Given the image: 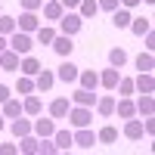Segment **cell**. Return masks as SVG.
<instances>
[{
  "mask_svg": "<svg viewBox=\"0 0 155 155\" xmlns=\"http://www.w3.org/2000/svg\"><path fill=\"white\" fill-rule=\"evenodd\" d=\"M96 6H99V9H106V12H112V9H118L121 3H118V0H96Z\"/></svg>",
  "mask_w": 155,
  "mask_h": 155,
  "instance_id": "37",
  "label": "cell"
},
{
  "mask_svg": "<svg viewBox=\"0 0 155 155\" xmlns=\"http://www.w3.org/2000/svg\"><path fill=\"white\" fill-rule=\"evenodd\" d=\"M19 53H12V50L6 47L3 53H0V71H19Z\"/></svg>",
  "mask_w": 155,
  "mask_h": 155,
  "instance_id": "18",
  "label": "cell"
},
{
  "mask_svg": "<svg viewBox=\"0 0 155 155\" xmlns=\"http://www.w3.org/2000/svg\"><path fill=\"white\" fill-rule=\"evenodd\" d=\"M137 68H140V71H152V68H155V59H152V53H149V50L137 56Z\"/></svg>",
  "mask_w": 155,
  "mask_h": 155,
  "instance_id": "34",
  "label": "cell"
},
{
  "mask_svg": "<svg viewBox=\"0 0 155 155\" xmlns=\"http://www.w3.org/2000/svg\"><path fill=\"white\" fill-rule=\"evenodd\" d=\"M41 68H44V65H41V62H37V59H34L31 53L19 59V71H22V74H28V78H34V74L41 71Z\"/></svg>",
  "mask_w": 155,
  "mask_h": 155,
  "instance_id": "21",
  "label": "cell"
},
{
  "mask_svg": "<svg viewBox=\"0 0 155 155\" xmlns=\"http://www.w3.org/2000/svg\"><path fill=\"white\" fill-rule=\"evenodd\" d=\"M50 47H53V50H56V56H62V59L71 56V50H74L71 37H68V34H59V31H56V37H53V44H50Z\"/></svg>",
  "mask_w": 155,
  "mask_h": 155,
  "instance_id": "11",
  "label": "cell"
},
{
  "mask_svg": "<svg viewBox=\"0 0 155 155\" xmlns=\"http://www.w3.org/2000/svg\"><path fill=\"white\" fill-rule=\"evenodd\" d=\"M59 3L65 6V9H78V3H81V0H59Z\"/></svg>",
  "mask_w": 155,
  "mask_h": 155,
  "instance_id": "43",
  "label": "cell"
},
{
  "mask_svg": "<svg viewBox=\"0 0 155 155\" xmlns=\"http://www.w3.org/2000/svg\"><path fill=\"white\" fill-rule=\"evenodd\" d=\"M118 3H121V6H127V9H134V6L143 3V0H118Z\"/></svg>",
  "mask_w": 155,
  "mask_h": 155,
  "instance_id": "42",
  "label": "cell"
},
{
  "mask_svg": "<svg viewBox=\"0 0 155 155\" xmlns=\"http://www.w3.org/2000/svg\"><path fill=\"white\" fill-rule=\"evenodd\" d=\"M56 130V118H41V115H34V121H31V134L34 137H53Z\"/></svg>",
  "mask_w": 155,
  "mask_h": 155,
  "instance_id": "8",
  "label": "cell"
},
{
  "mask_svg": "<svg viewBox=\"0 0 155 155\" xmlns=\"http://www.w3.org/2000/svg\"><path fill=\"white\" fill-rule=\"evenodd\" d=\"M0 152H3V155H12V152H19V146H16V143H0Z\"/></svg>",
  "mask_w": 155,
  "mask_h": 155,
  "instance_id": "40",
  "label": "cell"
},
{
  "mask_svg": "<svg viewBox=\"0 0 155 155\" xmlns=\"http://www.w3.org/2000/svg\"><path fill=\"white\" fill-rule=\"evenodd\" d=\"M53 143H56V152H68L74 143H71V130H53Z\"/></svg>",
  "mask_w": 155,
  "mask_h": 155,
  "instance_id": "26",
  "label": "cell"
},
{
  "mask_svg": "<svg viewBox=\"0 0 155 155\" xmlns=\"http://www.w3.org/2000/svg\"><path fill=\"white\" fill-rule=\"evenodd\" d=\"M65 118H68L71 127H90V124H93V109H90V106H74V102H71V109H68Z\"/></svg>",
  "mask_w": 155,
  "mask_h": 155,
  "instance_id": "3",
  "label": "cell"
},
{
  "mask_svg": "<svg viewBox=\"0 0 155 155\" xmlns=\"http://www.w3.org/2000/svg\"><path fill=\"white\" fill-rule=\"evenodd\" d=\"M9 130H12V137H25V134H31V118H25V115H19V118H12V124H9Z\"/></svg>",
  "mask_w": 155,
  "mask_h": 155,
  "instance_id": "23",
  "label": "cell"
},
{
  "mask_svg": "<svg viewBox=\"0 0 155 155\" xmlns=\"http://www.w3.org/2000/svg\"><path fill=\"white\" fill-rule=\"evenodd\" d=\"M16 93H22V96H28V93H34V78H28V74H22L19 81H16Z\"/></svg>",
  "mask_w": 155,
  "mask_h": 155,
  "instance_id": "32",
  "label": "cell"
},
{
  "mask_svg": "<svg viewBox=\"0 0 155 155\" xmlns=\"http://www.w3.org/2000/svg\"><path fill=\"white\" fill-rule=\"evenodd\" d=\"M37 25H41V16H37V12H31V9H22V16H16V28H19V31L34 34Z\"/></svg>",
  "mask_w": 155,
  "mask_h": 155,
  "instance_id": "5",
  "label": "cell"
},
{
  "mask_svg": "<svg viewBox=\"0 0 155 155\" xmlns=\"http://www.w3.org/2000/svg\"><path fill=\"white\" fill-rule=\"evenodd\" d=\"M96 143H106V146H112V143H118V127H112V124H106V127H99V130H96Z\"/></svg>",
  "mask_w": 155,
  "mask_h": 155,
  "instance_id": "25",
  "label": "cell"
},
{
  "mask_svg": "<svg viewBox=\"0 0 155 155\" xmlns=\"http://www.w3.org/2000/svg\"><path fill=\"white\" fill-rule=\"evenodd\" d=\"M6 50V34H0V53Z\"/></svg>",
  "mask_w": 155,
  "mask_h": 155,
  "instance_id": "44",
  "label": "cell"
},
{
  "mask_svg": "<svg viewBox=\"0 0 155 155\" xmlns=\"http://www.w3.org/2000/svg\"><path fill=\"white\" fill-rule=\"evenodd\" d=\"M16 31V16H3V12H0V34H12Z\"/></svg>",
  "mask_w": 155,
  "mask_h": 155,
  "instance_id": "36",
  "label": "cell"
},
{
  "mask_svg": "<svg viewBox=\"0 0 155 155\" xmlns=\"http://www.w3.org/2000/svg\"><path fill=\"white\" fill-rule=\"evenodd\" d=\"M115 112H118V118H134V115H137V106H134V99L130 96H118V99H115Z\"/></svg>",
  "mask_w": 155,
  "mask_h": 155,
  "instance_id": "14",
  "label": "cell"
},
{
  "mask_svg": "<svg viewBox=\"0 0 155 155\" xmlns=\"http://www.w3.org/2000/svg\"><path fill=\"white\" fill-rule=\"evenodd\" d=\"M37 143H41V137L25 134V137H19V152H25V155H37Z\"/></svg>",
  "mask_w": 155,
  "mask_h": 155,
  "instance_id": "24",
  "label": "cell"
},
{
  "mask_svg": "<svg viewBox=\"0 0 155 155\" xmlns=\"http://www.w3.org/2000/svg\"><path fill=\"white\" fill-rule=\"evenodd\" d=\"M19 3H22V9H31V12H37L44 0H19Z\"/></svg>",
  "mask_w": 155,
  "mask_h": 155,
  "instance_id": "38",
  "label": "cell"
},
{
  "mask_svg": "<svg viewBox=\"0 0 155 155\" xmlns=\"http://www.w3.org/2000/svg\"><path fill=\"white\" fill-rule=\"evenodd\" d=\"M109 65H115V68H124V65H127V53H124L121 47L109 50Z\"/></svg>",
  "mask_w": 155,
  "mask_h": 155,
  "instance_id": "31",
  "label": "cell"
},
{
  "mask_svg": "<svg viewBox=\"0 0 155 155\" xmlns=\"http://www.w3.org/2000/svg\"><path fill=\"white\" fill-rule=\"evenodd\" d=\"M93 109H96L99 118H112V115H115V96H96Z\"/></svg>",
  "mask_w": 155,
  "mask_h": 155,
  "instance_id": "15",
  "label": "cell"
},
{
  "mask_svg": "<svg viewBox=\"0 0 155 155\" xmlns=\"http://www.w3.org/2000/svg\"><path fill=\"white\" fill-rule=\"evenodd\" d=\"M134 106H137V115H143V118H146V115H155V99H152V93H140V99L134 102Z\"/></svg>",
  "mask_w": 155,
  "mask_h": 155,
  "instance_id": "22",
  "label": "cell"
},
{
  "mask_svg": "<svg viewBox=\"0 0 155 155\" xmlns=\"http://www.w3.org/2000/svg\"><path fill=\"white\" fill-rule=\"evenodd\" d=\"M121 134H124L127 140H143V121H140V118H127Z\"/></svg>",
  "mask_w": 155,
  "mask_h": 155,
  "instance_id": "20",
  "label": "cell"
},
{
  "mask_svg": "<svg viewBox=\"0 0 155 155\" xmlns=\"http://www.w3.org/2000/svg\"><path fill=\"white\" fill-rule=\"evenodd\" d=\"M146 3H149V6H152V3H155V0H146Z\"/></svg>",
  "mask_w": 155,
  "mask_h": 155,
  "instance_id": "46",
  "label": "cell"
},
{
  "mask_svg": "<svg viewBox=\"0 0 155 155\" xmlns=\"http://www.w3.org/2000/svg\"><path fill=\"white\" fill-rule=\"evenodd\" d=\"M143 37H146V44H143V47H146V50H149V53H152V50H155V31L149 28V31H146Z\"/></svg>",
  "mask_w": 155,
  "mask_h": 155,
  "instance_id": "39",
  "label": "cell"
},
{
  "mask_svg": "<svg viewBox=\"0 0 155 155\" xmlns=\"http://www.w3.org/2000/svg\"><path fill=\"white\" fill-rule=\"evenodd\" d=\"M74 84L84 87V90H96V87H99V71H93V68L78 71V81H74Z\"/></svg>",
  "mask_w": 155,
  "mask_h": 155,
  "instance_id": "13",
  "label": "cell"
},
{
  "mask_svg": "<svg viewBox=\"0 0 155 155\" xmlns=\"http://www.w3.org/2000/svg\"><path fill=\"white\" fill-rule=\"evenodd\" d=\"M3 127H6V121H3V115H0V134H3Z\"/></svg>",
  "mask_w": 155,
  "mask_h": 155,
  "instance_id": "45",
  "label": "cell"
},
{
  "mask_svg": "<svg viewBox=\"0 0 155 155\" xmlns=\"http://www.w3.org/2000/svg\"><path fill=\"white\" fill-rule=\"evenodd\" d=\"M130 9H127V6H118V9H112V25H115V28H127V25H130Z\"/></svg>",
  "mask_w": 155,
  "mask_h": 155,
  "instance_id": "27",
  "label": "cell"
},
{
  "mask_svg": "<svg viewBox=\"0 0 155 155\" xmlns=\"http://www.w3.org/2000/svg\"><path fill=\"white\" fill-rule=\"evenodd\" d=\"M9 96H12V90H9V87H6V84H0V102H6V99H9Z\"/></svg>",
  "mask_w": 155,
  "mask_h": 155,
  "instance_id": "41",
  "label": "cell"
},
{
  "mask_svg": "<svg viewBox=\"0 0 155 155\" xmlns=\"http://www.w3.org/2000/svg\"><path fill=\"white\" fill-rule=\"evenodd\" d=\"M6 47L12 50V53H19V56H28L31 50H34V37L28 34V31H12L9 37H6Z\"/></svg>",
  "mask_w": 155,
  "mask_h": 155,
  "instance_id": "2",
  "label": "cell"
},
{
  "mask_svg": "<svg viewBox=\"0 0 155 155\" xmlns=\"http://www.w3.org/2000/svg\"><path fill=\"white\" fill-rule=\"evenodd\" d=\"M0 106H3V118H19L22 115V99H6V102H0Z\"/></svg>",
  "mask_w": 155,
  "mask_h": 155,
  "instance_id": "29",
  "label": "cell"
},
{
  "mask_svg": "<svg viewBox=\"0 0 155 155\" xmlns=\"http://www.w3.org/2000/svg\"><path fill=\"white\" fill-rule=\"evenodd\" d=\"M53 37H56V28H53V25H37V31H34V41L37 44H53Z\"/></svg>",
  "mask_w": 155,
  "mask_h": 155,
  "instance_id": "28",
  "label": "cell"
},
{
  "mask_svg": "<svg viewBox=\"0 0 155 155\" xmlns=\"http://www.w3.org/2000/svg\"><path fill=\"white\" fill-rule=\"evenodd\" d=\"M118 81H121V68H115V65L99 74V87H106V90H115V87H118Z\"/></svg>",
  "mask_w": 155,
  "mask_h": 155,
  "instance_id": "19",
  "label": "cell"
},
{
  "mask_svg": "<svg viewBox=\"0 0 155 155\" xmlns=\"http://www.w3.org/2000/svg\"><path fill=\"white\" fill-rule=\"evenodd\" d=\"M78 71H81V68H78L74 62L65 56V59H62V65L56 68V81H62V84H74V81H78Z\"/></svg>",
  "mask_w": 155,
  "mask_h": 155,
  "instance_id": "6",
  "label": "cell"
},
{
  "mask_svg": "<svg viewBox=\"0 0 155 155\" xmlns=\"http://www.w3.org/2000/svg\"><path fill=\"white\" fill-rule=\"evenodd\" d=\"M22 115H31V118H34V115H44V102H41L37 93H28L22 99Z\"/></svg>",
  "mask_w": 155,
  "mask_h": 155,
  "instance_id": "12",
  "label": "cell"
},
{
  "mask_svg": "<svg viewBox=\"0 0 155 155\" xmlns=\"http://www.w3.org/2000/svg\"><path fill=\"white\" fill-rule=\"evenodd\" d=\"M96 12H99L96 0H81V3H78V16H81V19H93Z\"/></svg>",
  "mask_w": 155,
  "mask_h": 155,
  "instance_id": "30",
  "label": "cell"
},
{
  "mask_svg": "<svg viewBox=\"0 0 155 155\" xmlns=\"http://www.w3.org/2000/svg\"><path fill=\"white\" fill-rule=\"evenodd\" d=\"M0 12H3V6H0Z\"/></svg>",
  "mask_w": 155,
  "mask_h": 155,
  "instance_id": "47",
  "label": "cell"
},
{
  "mask_svg": "<svg viewBox=\"0 0 155 155\" xmlns=\"http://www.w3.org/2000/svg\"><path fill=\"white\" fill-rule=\"evenodd\" d=\"M59 34H68V37H74V34H81V28H84V19L81 16H78V9H65V12H62V16H59Z\"/></svg>",
  "mask_w": 155,
  "mask_h": 155,
  "instance_id": "1",
  "label": "cell"
},
{
  "mask_svg": "<svg viewBox=\"0 0 155 155\" xmlns=\"http://www.w3.org/2000/svg\"><path fill=\"white\" fill-rule=\"evenodd\" d=\"M71 143H74L78 149H93V146H96V130H93V127H74Z\"/></svg>",
  "mask_w": 155,
  "mask_h": 155,
  "instance_id": "4",
  "label": "cell"
},
{
  "mask_svg": "<svg viewBox=\"0 0 155 155\" xmlns=\"http://www.w3.org/2000/svg\"><path fill=\"white\" fill-rule=\"evenodd\" d=\"M41 9H44V22H50V25H56V22H59V16L65 12V6H62L59 0H44Z\"/></svg>",
  "mask_w": 155,
  "mask_h": 155,
  "instance_id": "9",
  "label": "cell"
},
{
  "mask_svg": "<svg viewBox=\"0 0 155 155\" xmlns=\"http://www.w3.org/2000/svg\"><path fill=\"white\" fill-rule=\"evenodd\" d=\"M115 93L118 96H134V78H121L118 87H115Z\"/></svg>",
  "mask_w": 155,
  "mask_h": 155,
  "instance_id": "35",
  "label": "cell"
},
{
  "mask_svg": "<svg viewBox=\"0 0 155 155\" xmlns=\"http://www.w3.org/2000/svg\"><path fill=\"white\" fill-rule=\"evenodd\" d=\"M134 93H155V78H152V71H140L134 78Z\"/></svg>",
  "mask_w": 155,
  "mask_h": 155,
  "instance_id": "10",
  "label": "cell"
},
{
  "mask_svg": "<svg viewBox=\"0 0 155 155\" xmlns=\"http://www.w3.org/2000/svg\"><path fill=\"white\" fill-rule=\"evenodd\" d=\"M96 96H99L96 90H84V87H78L74 93H71V102H74V106H90V109H93Z\"/></svg>",
  "mask_w": 155,
  "mask_h": 155,
  "instance_id": "16",
  "label": "cell"
},
{
  "mask_svg": "<svg viewBox=\"0 0 155 155\" xmlns=\"http://www.w3.org/2000/svg\"><path fill=\"white\" fill-rule=\"evenodd\" d=\"M68 109H71V102H68L65 96H56V99H53V102L47 106L50 118H65V115H68Z\"/></svg>",
  "mask_w": 155,
  "mask_h": 155,
  "instance_id": "17",
  "label": "cell"
},
{
  "mask_svg": "<svg viewBox=\"0 0 155 155\" xmlns=\"http://www.w3.org/2000/svg\"><path fill=\"white\" fill-rule=\"evenodd\" d=\"M127 28H130L137 37H143V34L152 28V22H149V19H130V25H127Z\"/></svg>",
  "mask_w": 155,
  "mask_h": 155,
  "instance_id": "33",
  "label": "cell"
},
{
  "mask_svg": "<svg viewBox=\"0 0 155 155\" xmlns=\"http://www.w3.org/2000/svg\"><path fill=\"white\" fill-rule=\"evenodd\" d=\"M53 84H56V71L41 68V71L34 74V90H37V93H50V90H53Z\"/></svg>",
  "mask_w": 155,
  "mask_h": 155,
  "instance_id": "7",
  "label": "cell"
}]
</instances>
